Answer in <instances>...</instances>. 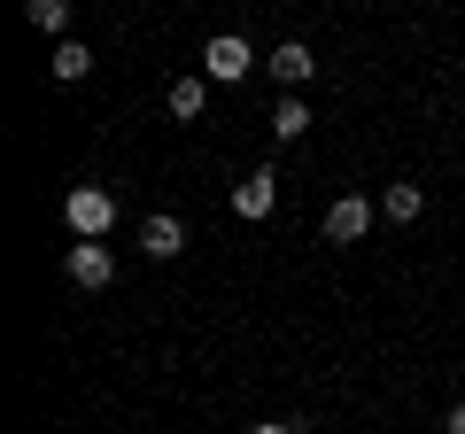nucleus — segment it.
Returning <instances> with one entry per match:
<instances>
[{
  "label": "nucleus",
  "mask_w": 465,
  "mask_h": 434,
  "mask_svg": "<svg viewBox=\"0 0 465 434\" xmlns=\"http://www.w3.org/2000/svg\"><path fill=\"white\" fill-rule=\"evenodd\" d=\"M63 217H70V233H78V241H109V225H116V194H109V186H70Z\"/></svg>",
  "instance_id": "obj_1"
},
{
  "label": "nucleus",
  "mask_w": 465,
  "mask_h": 434,
  "mask_svg": "<svg viewBox=\"0 0 465 434\" xmlns=\"http://www.w3.org/2000/svg\"><path fill=\"white\" fill-rule=\"evenodd\" d=\"M140 249H148L155 264H171V256L186 249V225H179V217H148V225H140Z\"/></svg>",
  "instance_id": "obj_7"
},
{
  "label": "nucleus",
  "mask_w": 465,
  "mask_h": 434,
  "mask_svg": "<svg viewBox=\"0 0 465 434\" xmlns=\"http://www.w3.org/2000/svg\"><path fill=\"white\" fill-rule=\"evenodd\" d=\"M70 280H78V287H109V280H116L109 241H78V249H70Z\"/></svg>",
  "instance_id": "obj_4"
},
{
  "label": "nucleus",
  "mask_w": 465,
  "mask_h": 434,
  "mask_svg": "<svg viewBox=\"0 0 465 434\" xmlns=\"http://www.w3.org/2000/svg\"><path fill=\"white\" fill-rule=\"evenodd\" d=\"M24 16H32V32H63V24H70V8H63V0H32Z\"/></svg>",
  "instance_id": "obj_12"
},
{
  "label": "nucleus",
  "mask_w": 465,
  "mask_h": 434,
  "mask_svg": "<svg viewBox=\"0 0 465 434\" xmlns=\"http://www.w3.org/2000/svg\"><path fill=\"white\" fill-rule=\"evenodd\" d=\"M85 70H94V47H78V39H63V47H54V78H63V85H78Z\"/></svg>",
  "instance_id": "obj_9"
},
{
  "label": "nucleus",
  "mask_w": 465,
  "mask_h": 434,
  "mask_svg": "<svg viewBox=\"0 0 465 434\" xmlns=\"http://www.w3.org/2000/svg\"><path fill=\"white\" fill-rule=\"evenodd\" d=\"M396 225H419V186H388V202H381Z\"/></svg>",
  "instance_id": "obj_11"
},
{
  "label": "nucleus",
  "mask_w": 465,
  "mask_h": 434,
  "mask_svg": "<svg viewBox=\"0 0 465 434\" xmlns=\"http://www.w3.org/2000/svg\"><path fill=\"white\" fill-rule=\"evenodd\" d=\"M202 101H210L202 78H171V117H202Z\"/></svg>",
  "instance_id": "obj_10"
},
{
  "label": "nucleus",
  "mask_w": 465,
  "mask_h": 434,
  "mask_svg": "<svg viewBox=\"0 0 465 434\" xmlns=\"http://www.w3.org/2000/svg\"><path fill=\"white\" fill-rule=\"evenodd\" d=\"M272 202H280V179L272 171H249V179L232 186V210L241 217H272Z\"/></svg>",
  "instance_id": "obj_6"
},
{
  "label": "nucleus",
  "mask_w": 465,
  "mask_h": 434,
  "mask_svg": "<svg viewBox=\"0 0 465 434\" xmlns=\"http://www.w3.org/2000/svg\"><path fill=\"white\" fill-rule=\"evenodd\" d=\"M264 70H272V78H280V85H287V94H295V85H302V78H311V70H318V63H311V47H302V39H280V47H272V54H264Z\"/></svg>",
  "instance_id": "obj_5"
},
{
  "label": "nucleus",
  "mask_w": 465,
  "mask_h": 434,
  "mask_svg": "<svg viewBox=\"0 0 465 434\" xmlns=\"http://www.w3.org/2000/svg\"><path fill=\"white\" fill-rule=\"evenodd\" d=\"M202 70H210L217 85H241L256 70V54H249V39H241V32H217L210 47H202Z\"/></svg>",
  "instance_id": "obj_2"
},
{
  "label": "nucleus",
  "mask_w": 465,
  "mask_h": 434,
  "mask_svg": "<svg viewBox=\"0 0 465 434\" xmlns=\"http://www.w3.org/2000/svg\"><path fill=\"white\" fill-rule=\"evenodd\" d=\"M442 434H465V403H458V411H450V427Z\"/></svg>",
  "instance_id": "obj_14"
},
{
  "label": "nucleus",
  "mask_w": 465,
  "mask_h": 434,
  "mask_svg": "<svg viewBox=\"0 0 465 434\" xmlns=\"http://www.w3.org/2000/svg\"><path fill=\"white\" fill-rule=\"evenodd\" d=\"M302 133H311V109H302V94H287L272 109V140H302Z\"/></svg>",
  "instance_id": "obj_8"
},
{
  "label": "nucleus",
  "mask_w": 465,
  "mask_h": 434,
  "mask_svg": "<svg viewBox=\"0 0 465 434\" xmlns=\"http://www.w3.org/2000/svg\"><path fill=\"white\" fill-rule=\"evenodd\" d=\"M249 434H302V427H287V419H256Z\"/></svg>",
  "instance_id": "obj_13"
},
{
  "label": "nucleus",
  "mask_w": 465,
  "mask_h": 434,
  "mask_svg": "<svg viewBox=\"0 0 465 434\" xmlns=\"http://www.w3.org/2000/svg\"><path fill=\"white\" fill-rule=\"evenodd\" d=\"M365 233H372V202L365 194H341L326 210V241H341V249H349V241H365Z\"/></svg>",
  "instance_id": "obj_3"
}]
</instances>
